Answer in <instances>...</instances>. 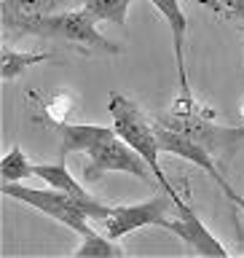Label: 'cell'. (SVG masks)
<instances>
[{"label": "cell", "mask_w": 244, "mask_h": 258, "mask_svg": "<svg viewBox=\"0 0 244 258\" xmlns=\"http://www.w3.org/2000/svg\"><path fill=\"white\" fill-rule=\"evenodd\" d=\"M132 0H84V11H89L97 22H110L124 27Z\"/></svg>", "instance_id": "9a60e30c"}, {"label": "cell", "mask_w": 244, "mask_h": 258, "mask_svg": "<svg viewBox=\"0 0 244 258\" xmlns=\"http://www.w3.org/2000/svg\"><path fill=\"white\" fill-rule=\"evenodd\" d=\"M54 54H32V51H14V48H3V62H0V78L14 81L16 76H22L27 68L35 64L51 62Z\"/></svg>", "instance_id": "4fadbf2b"}, {"label": "cell", "mask_w": 244, "mask_h": 258, "mask_svg": "<svg viewBox=\"0 0 244 258\" xmlns=\"http://www.w3.org/2000/svg\"><path fill=\"white\" fill-rule=\"evenodd\" d=\"M156 124H164V126H172L177 132L193 137L199 145L212 153V156H223V161H228L233 153H236L241 145H244V126H220L215 124V113L209 108H201V105L193 100V102H183V100H175L172 108L161 110L153 116Z\"/></svg>", "instance_id": "7a4b0ae2"}, {"label": "cell", "mask_w": 244, "mask_h": 258, "mask_svg": "<svg viewBox=\"0 0 244 258\" xmlns=\"http://www.w3.org/2000/svg\"><path fill=\"white\" fill-rule=\"evenodd\" d=\"M177 215V205L175 199L169 197L167 191L156 194L148 202H140V205H116L110 207V215L105 218V234L113 239H121L124 234H132L137 229H145V226H158V229H167V223Z\"/></svg>", "instance_id": "8992f818"}, {"label": "cell", "mask_w": 244, "mask_h": 258, "mask_svg": "<svg viewBox=\"0 0 244 258\" xmlns=\"http://www.w3.org/2000/svg\"><path fill=\"white\" fill-rule=\"evenodd\" d=\"M75 258H124L126 250L116 245L113 237H102L94 229H89L80 239V247L72 253Z\"/></svg>", "instance_id": "7c38bea8"}, {"label": "cell", "mask_w": 244, "mask_h": 258, "mask_svg": "<svg viewBox=\"0 0 244 258\" xmlns=\"http://www.w3.org/2000/svg\"><path fill=\"white\" fill-rule=\"evenodd\" d=\"M241 116H244V102H241Z\"/></svg>", "instance_id": "d6986e66"}, {"label": "cell", "mask_w": 244, "mask_h": 258, "mask_svg": "<svg viewBox=\"0 0 244 258\" xmlns=\"http://www.w3.org/2000/svg\"><path fill=\"white\" fill-rule=\"evenodd\" d=\"M3 27L14 35H38L51 38L62 43H75L89 54H108L116 56L124 48L113 43L97 30V19L89 11H62V14H43V16H16V19H3Z\"/></svg>", "instance_id": "6da1fadb"}, {"label": "cell", "mask_w": 244, "mask_h": 258, "mask_svg": "<svg viewBox=\"0 0 244 258\" xmlns=\"http://www.w3.org/2000/svg\"><path fill=\"white\" fill-rule=\"evenodd\" d=\"M64 159L67 156H59V161H54V164H35V177L46 180L48 185H54V188H59L64 194H70V197H75L80 205H84L86 215L92 218V221L105 223V218L110 215V205H105V202H100L97 197H92V194L86 191V185L70 175Z\"/></svg>", "instance_id": "9c48e42d"}, {"label": "cell", "mask_w": 244, "mask_h": 258, "mask_svg": "<svg viewBox=\"0 0 244 258\" xmlns=\"http://www.w3.org/2000/svg\"><path fill=\"white\" fill-rule=\"evenodd\" d=\"M167 231L177 234V237L188 245L191 253H196V255H209V258L228 255V250L215 239V234L201 223V218L196 215V210H193L185 199L177 202V215H175V221L167 223Z\"/></svg>", "instance_id": "ba28073f"}, {"label": "cell", "mask_w": 244, "mask_h": 258, "mask_svg": "<svg viewBox=\"0 0 244 258\" xmlns=\"http://www.w3.org/2000/svg\"><path fill=\"white\" fill-rule=\"evenodd\" d=\"M196 3H201L204 8H209L212 14H220V16H225V6H223V0H196Z\"/></svg>", "instance_id": "ac0fdd59"}, {"label": "cell", "mask_w": 244, "mask_h": 258, "mask_svg": "<svg viewBox=\"0 0 244 258\" xmlns=\"http://www.w3.org/2000/svg\"><path fill=\"white\" fill-rule=\"evenodd\" d=\"M0 177H3V183H22L27 177H35V164L19 145H11V151L0 161Z\"/></svg>", "instance_id": "5bb4252c"}, {"label": "cell", "mask_w": 244, "mask_h": 258, "mask_svg": "<svg viewBox=\"0 0 244 258\" xmlns=\"http://www.w3.org/2000/svg\"><path fill=\"white\" fill-rule=\"evenodd\" d=\"M225 16H231L233 22H239V27H244V0H223Z\"/></svg>", "instance_id": "e0dca14e"}, {"label": "cell", "mask_w": 244, "mask_h": 258, "mask_svg": "<svg viewBox=\"0 0 244 258\" xmlns=\"http://www.w3.org/2000/svg\"><path fill=\"white\" fill-rule=\"evenodd\" d=\"M153 124H156V121H153ZM156 135H158L161 151H164V153H172V156H180V159H185V161H191V164L201 167V169H204V172L217 183V188H220L225 197L233 202V205H239V207L244 210V199L228 185V180L223 177V167H217L215 156L204 148V145H199L193 137L177 132V129H172V126H164V124H156Z\"/></svg>", "instance_id": "52a82bcc"}, {"label": "cell", "mask_w": 244, "mask_h": 258, "mask_svg": "<svg viewBox=\"0 0 244 258\" xmlns=\"http://www.w3.org/2000/svg\"><path fill=\"white\" fill-rule=\"evenodd\" d=\"M59 129V137H62V148H59V156H67V153H78L92 145L97 137L105 132V126L100 124H72V121H59L56 124Z\"/></svg>", "instance_id": "8fae6325"}, {"label": "cell", "mask_w": 244, "mask_h": 258, "mask_svg": "<svg viewBox=\"0 0 244 258\" xmlns=\"http://www.w3.org/2000/svg\"><path fill=\"white\" fill-rule=\"evenodd\" d=\"M64 0H3V19L54 14Z\"/></svg>", "instance_id": "2e32d148"}, {"label": "cell", "mask_w": 244, "mask_h": 258, "mask_svg": "<svg viewBox=\"0 0 244 258\" xmlns=\"http://www.w3.org/2000/svg\"><path fill=\"white\" fill-rule=\"evenodd\" d=\"M86 153H89V161L84 164V175H80L84 183H94L108 172H126V175L140 177V180L148 183V185H158L153 169L148 167V161H145L124 137H118V132L113 126H105V132L89 145Z\"/></svg>", "instance_id": "277c9868"}, {"label": "cell", "mask_w": 244, "mask_h": 258, "mask_svg": "<svg viewBox=\"0 0 244 258\" xmlns=\"http://www.w3.org/2000/svg\"><path fill=\"white\" fill-rule=\"evenodd\" d=\"M3 197H11L16 202H24V205L40 210L48 218H54L56 223L67 226L70 231H78L80 237L92 229L89 226L92 218L86 215L84 205L75 197H70V194L54 188V185L51 188H30L24 183H3Z\"/></svg>", "instance_id": "5b68a950"}, {"label": "cell", "mask_w": 244, "mask_h": 258, "mask_svg": "<svg viewBox=\"0 0 244 258\" xmlns=\"http://www.w3.org/2000/svg\"><path fill=\"white\" fill-rule=\"evenodd\" d=\"M108 113H110V118H113V129L118 132V137H124V140L132 145V148L140 153L145 161H148V167L153 169V175H156L161 191H167L169 197L175 199V205H177L183 197L177 194L172 180L164 175V169H161V164H158L161 145H158V135H156V124H153V118H148L140 110V105L132 102L124 94H118V92L110 94Z\"/></svg>", "instance_id": "3957f363"}, {"label": "cell", "mask_w": 244, "mask_h": 258, "mask_svg": "<svg viewBox=\"0 0 244 258\" xmlns=\"http://www.w3.org/2000/svg\"><path fill=\"white\" fill-rule=\"evenodd\" d=\"M153 6L158 8V14L169 22V30H172L175 38V64H177V89H180V97L177 100L183 102H193L196 97L191 92L188 84V68H185V35H188V16H185L180 0H150Z\"/></svg>", "instance_id": "30bf717a"}]
</instances>
